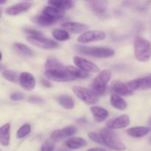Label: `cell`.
Wrapping results in <instances>:
<instances>
[{
	"label": "cell",
	"instance_id": "9c48e42d",
	"mask_svg": "<svg viewBox=\"0 0 151 151\" xmlns=\"http://www.w3.org/2000/svg\"><path fill=\"white\" fill-rule=\"evenodd\" d=\"M128 86L132 91L135 90H147L151 88V75L145 78H139V79L131 81L127 83Z\"/></svg>",
	"mask_w": 151,
	"mask_h": 151
},
{
	"label": "cell",
	"instance_id": "484cf974",
	"mask_svg": "<svg viewBox=\"0 0 151 151\" xmlns=\"http://www.w3.org/2000/svg\"><path fill=\"white\" fill-rule=\"evenodd\" d=\"M66 70L67 72L72 75V77L76 79V78H81V79H86L89 77V75L87 72L83 70L79 67H75L72 66H69L66 67Z\"/></svg>",
	"mask_w": 151,
	"mask_h": 151
},
{
	"label": "cell",
	"instance_id": "ab89813d",
	"mask_svg": "<svg viewBox=\"0 0 151 151\" xmlns=\"http://www.w3.org/2000/svg\"><path fill=\"white\" fill-rule=\"evenodd\" d=\"M58 151H69L67 150V149H65V148H61L60 149V150H58Z\"/></svg>",
	"mask_w": 151,
	"mask_h": 151
},
{
	"label": "cell",
	"instance_id": "83f0119b",
	"mask_svg": "<svg viewBox=\"0 0 151 151\" xmlns=\"http://www.w3.org/2000/svg\"><path fill=\"white\" fill-rule=\"evenodd\" d=\"M45 69L46 70H65L66 68L56 58H50L46 61Z\"/></svg>",
	"mask_w": 151,
	"mask_h": 151
},
{
	"label": "cell",
	"instance_id": "4fadbf2b",
	"mask_svg": "<svg viewBox=\"0 0 151 151\" xmlns=\"http://www.w3.org/2000/svg\"><path fill=\"white\" fill-rule=\"evenodd\" d=\"M21 86L26 91H31L35 88V80L33 75L29 72H22L19 77Z\"/></svg>",
	"mask_w": 151,
	"mask_h": 151
},
{
	"label": "cell",
	"instance_id": "2e32d148",
	"mask_svg": "<svg viewBox=\"0 0 151 151\" xmlns=\"http://www.w3.org/2000/svg\"><path fill=\"white\" fill-rule=\"evenodd\" d=\"M30 7L31 4L29 2L19 3V4H14V5L7 7L5 10V13L9 16H17V15L27 11Z\"/></svg>",
	"mask_w": 151,
	"mask_h": 151
},
{
	"label": "cell",
	"instance_id": "7402d4cb",
	"mask_svg": "<svg viewBox=\"0 0 151 151\" xmlns=\"http://www.w3.org/2000/svg\"><path fill=\"white\" fill-rule=\"evenodd\" d=\"M150 131V128L147 127L140 126V127H134V128H128L126 131L127 134L131 137L134 138H141L147 135Z\"/></svg>",
	"mask_w": 151,
	"mask_h": 151
},
{
	"label": "cell",
	"instance_id": "e575fe53",
	"mask_svg": "<svg viewBox=\"0 0 151 151\" xmlns=\"http://www.w3.org/2000/svg\"><path fill=\"white\" fill-rule=\"evenodd\" d=\"M55 145L50 141H46L41 146V151H54Z\"/></svg>",
	"mask_w": 151,
	"mask_h": 151
},
{
	"label": "cell",
	"instance_id": "8992f818",
	"mask_svg": "<svg viewBox=\"0 0 151 151\" xmlns=\"http://www.w3.org/2000/svg\"><path fill=\"white\" fill-rule=\"evenodd\" d=\"M44 75L47 79L55 82H69L75 79L67 72L66 69L65 70H46Z\"/></svg>",
	"mask_w": 151,
	"mask_h": 151
},
{
	"label": "cell",
	"instance_id": "b9f144b4",
	"mask_svg": "<svg viewBox=\"0 0 151 151\" xmlns=\"http://www.w3.org/2000/svg\"><path fill=\"white\" fill-rule=\"evenodd\" d=\"M149 125H150V126L151 127V116H150V119H149Z\"/></svg>",
	"mask_w": 151,
	"mask_h": 151
},
{
	"label": "cell",
	"instance_id": "44dd1931",
	"mask_svg": "<svg viewBox=\"0 0 151 151\" xmlns=\"http://www.w3.org/2000/svg\"><path fill=\"white\" fill-rule=\"evenodd\" d=\"M10 125L9 123L4 124L0 128V142L3 146H8L10 144Z\"/></svg>",
	"mask_w": 151,
	"mask_h": 151
},
{
	"label": "cell",
	"instance_id": "5b68a950",
	"mask_svg": "<svg viewBox=\"0 0 151 151\" xmlns=\"http://www.w3.org/2000/svg\"><path fill=\"white\" fill-rule=\"evenodd\" d=\"M72 90L75 95L86 104L94 105L98 103V95L96 94L92 90L81 86H74Z\"/></svg>",
	"mask_w": 151,
	"mask_h": 151
},
{
	"label": "cell",
	"instance_id": "5bb4252c",
	"mask_svg": "<svg viewBox=\"0 0 151 151\" xmlns=\"http://www.w3.org/2000/svg\"><path fill=\"white\" fill-rule=\"evenodd\" d=\"M111 90L116 94L122 96L132 95L134 91L130 88L127 83H124L121 81H115L111 84Z\"/></svg>",
	"mask_w": 151,
	"mask_h": 151
},
{
	"label": "cell",
	"instance_id": "74e56055",
	"mask_svg": "<svg viewBox=\"0 0 151 151\" xmlns=\"http://www.w3.org/2000/svg\"><path fill=\"white\" fill-rule=\"evenodd\" d=\"M41 83H42V85L44 86L47 87V88H50V87H52L51 83H50V81H47V80L44 79V78L41 79Z\"/></svg>",
	"mask_w": 151,
	"mask_h": 151
},
{
	"label": "cell",
	"instance_id": "f35d334b",
	"mask_svg": "<svg viewBox=\"0 0 151 151\" xmlns=\"http://www.w3.org/2000/svg\"><path fill=\"white\" fill-rule=\"evenodd\" d=\"M86 151H109V150H105V149H103V148H91V149H89V150H88Z\"/></svg>",
	"mask_w": 151,
	"mask_h": 151
},
{
	"label": "cell",
	"instance_id": "30bf717a",
	"mask_svg": "<svg viewBox=\"0 0 151 151\" xmlns=\"http://www.w3.org/2000/svg\"><path fill=\"white\" fill-rule=\"evenodd\" d=\"M74 63H75L78 67L81 68L83 70L86 71V72H100V68L95 64V63H92V62L89 61V60L84 59L83 58L78 57V56H75L73 58Z\"/></svg>",
	"mask_w": 151,
	"mask_h": 151
},
{
	"label": "cell",
	"instance_id": "ffe728a7",
	"mask_svg": "<svg viewBox=\"0 0 151 151\" xmlns=\"http://www.w3.org/2000/svg\"><path fill=\"white\" fill-rule=\"evenodd\" d=\"M56 100L60 106L67 110H72L75 107V102L73 98L67 94H60L56 97Z\"/></svg>",
	"mask_w": 151,
	"mask_h": 151
},
{
	"label": "cell",
	"instance_id": "1f68e13d",
	"mask_svg": "<svg viewBox=\"0 0 151 151\" xmlns=\"http://www.w3.org/2000/svg\"><path fill=\"white\" fill-rule=\"evenodd\" d=\"M31 132V126L29 124H25V125H22L17 131L16 134V137L19 139H22L24 137H27L29 133Z\"/></svg>",
	"mask_w": 151,
	"mask_h": 151
},
{
	"label": "cell",
	"instance_id": "3957f363",
	"mask_svg": "<svg viewBox=\"0 0 151 151\" xmlns=\"http://www.w3.org/2000/svg\"><path fill=\"white\" fill-rule=\"evenodd\" d=\"M100 134L103 138L104 145L116 151H123L125 150V146L118 138L116 134L111 131V129L104 128L100 131Z\"/></svg>",
	"mask_w": 151,
	"mask_h": 151
},
{
	"label": "cell",
	"instance_id": "d6a6232c",
	"mask_svg": "<svg viewBox=\"0 0 151 151\" xmlns=\"http://www.w3.org/2000/svg\"><path fill=\"white\" fill-rule=\"evenodd\" d=\"M88 136L90 139L92 140L94 142H97L100 145H104V142H103V139L100 134H98L94 132H90L88 133Z\"/></svg>",
	"mask_w": 151,
	"mask_h": 151
},
{
	"label": "cell",
	"instance_id": "d4e9b609",
	"mask_svg": "<svg viewBox=\"0 0 151 151\" xmlns=\"http://www.w3.org/2000/svg\"><path fill=\"white\" fill-rule=\"evenodd\" d=\"M43 13L48 16H51V17L54 18V19L59 20L60 19L63 18V15H64V12L63 10H60V9L57 8V7H54V6H47L43 9Z\"/></svg>",
	"mask_w": 151,
	"mask_h": 151
},
{
	"label": "cell",
	"instance_id": "836d02e7",
	"mask_svg": "<svg viewBox=\"0 0 151 151\" xmlns=\"http://www.w3.org/2000/svg\"><path fill=\"white\" fill-rule=\"evenodd\" d=\"M24 32L29 35V36H43V34L40 31L36 30L35 29H32V28H24Z\"/></svg>",
	"mask_w": 151,
	"mask_h": 151
},
{
	"label": "cell",
	"instance_id": "52a82bcc",
	"mask_svg": "<svg viewBox=\"0 0 151 151\" xmlns=\"http://www.w3.org/2000/svg\"><path fill=\"white\" fill-rule=\"evenodd\" d=\"M27 40L31 44L43 49H55L58 47V44L53 40L43 36H28Z\"/></svg>",
	"mask_w": 151,
	"mask_h": 151
},
{
	"label": "cell",
	"instance_id": "ba28073f",
	"mask_svg": "<svg viewBox=\"0 0 151 151\" xmlns=\"http://www.w3.org/2000/svg\"><path fill=\"white\" fill-rule=\"evenodd\" d=\"M106 35L103 31L91 30L85 32L80 35L78 38V41L82 44H88V43L94 42V41H102L105 39Z\"/></svg>",
	"mask_w": 151,
	"mask_h": 151
},
{
	"label": "cell",
	"instance_id": "4dcf8cb0",
	"mask_svg": "<svg viewBox=\"0 0 151 151\" xmlns=\"http://www.w3.org/2000/svg\"><path fill=\"white\" fill-rule=\"evenodd\" d=\"M2 76L3 78L5 80L8 81L9 82H13V83H16L18 81V75L13 71L5 70L2 71Z\"/></svg>",
	"mask_w": 151,
	"mask_h": 151
},
{
	"label": "cell",
	"instance_id": "9a60e30c",
	"mask_svg": "<svg viewBox=\"0 0 151 151\" xmlns=\"http://www.w3.org/2000/svg\"><path fill=\"white\" fill-rule=\"evenodd\" d=\"M62 27L72 33H83L88 29V25L75 22H65L62 24Z\"/></svg>",
	"mask_w": 151,
	"mask_h": 151
},
{
	"label": "cell",
	"instance_id": "60d3db41",
	"mask_svg": "<svg viewBox=\"0 0 151 151\" xmlns=\"http://www.w3.org/2000/svg\"><path fill=\"white\" fill-rule=\"evenodd\" d=\"M6 1H7V0H1V4H4V3H5Z\"/></svg>",
	"mask_w": 151,
	"mask_h": 151
},
{
	"label": "cell",
	"instance_id": "f546056e",
	"mask_svg": "<svg viewBox=\"0 0 151 151\" xmlns=\"http://www.w3.org/2000/svg\"><path fill=\"white\" fill-rule=\"evenodd\" d=\"M52 36L54 37L55 39L59 41H67L69 38V33L66 30H63V29H55L52 31Z\"/></svg>",
	"mask_w": 151,
	"mask_h": 151
},
{
	"label": "cell",
	"instance_id": "cb8c5ba5",
	"mask_svg": "<svg viewBox=\"0 0 151 151\" xmlns=\"http://www.w3.org/2000/svg\"><path fill=\"white\" fill-rule=\"evenodd\" d=\"M110 102L111 106L118 110L123 111L128 106L126 101L117 94H113L111 96Z\"/></svg>",
	"mask_w": 151,
	"mask_h": 151
},
{
	"label": "cell",
	"instance_id": "ac0fdd59",
	"mask_svg": "<svg viewBox=\"0 0 151 151\" xmlns=\"http://www.w3.org/2000/svg\"><path fill=\"white\" fill-rule=\"evenodd\" d=\"M32 22L41 25V26H50L52 25L57 22V19H54V18L51 17V16L46 15L44 13H41V15L35 16L32 19Z\"/></svg>",
	"mask_w": 151,
	"mask_h": 151
},
{
	"label": "cell",
	"instance_id": "8d00e7d4",
	"mask_svg": "<svg viewBox=\"0 0 151 151\" xmlns=\"http://www.w3.org/2000/svg\"><path fill=\"white\" fill-rule=\"evenodd\" d=\"M28 101L30 102V103H35V104H40V103H42L44 102V100H43L41 97H38V96H35V95H32L30 96L29 97V100Z\"/></svg>",
	"mask_w": 151,
	"mask_h": 151
},
{
	"label": "cell",
	"instance_id": "277c9868",
	"mask_svg": "<svg viewBox=\"0 0 151 151\" xmlns=\"http://www.w3.org/2000/svg\"><path fill=\"white\" fill-rule=\"evenodd\" d=\"M111 77V72L109 69L101 71L94 79L91 83V90L98 96L103 95L107 88V85Z\"/></svg>",
	"mask_w": 151,
	"mask_h": 151
},
{
	"label": "cell",
	"instance_id": "d6986e66",
	"mask_svg": "<svg viewBox=\"0 0 151 151\" xmlns=\"http://www.w3.org/2000/svg\"><path fill=\"white\" fill-rule=\"evenodd\" d=\"M91 112L92 113L94 119L97 122H101L106 120L109 116V112L106 109L100 106H92L91 107Z\"/></svg>",
	"mask_w": 151,
	"mask_h": 151
},
{
	"label": "cell",
	"instance_id": "e0dca14e",
	"mask_svg": "<svg viewBox=\"0 0 151 151\" xmlns=\"http://www.w3.org/2000/svg\"><path fill=\"white\" fill-rule=\"evenodd\" d=\"M94 12L97 13H103L108 10V0H85Z\"/></svg>",
	"mask_w": 151,
	"mask_h": 151
},
{
	"label": "cell",
	"instance_id": "7a4b0ae2",
	"mask_svg": "<svg viewBox=\"0 0 151 151\" xmlns=\"http://www.w3.org/2000/svg\"><path fill=\"white\" fill-rule=\"evenodd\" d=\"M76 50L81 54L98 58H106L114 55L115 52L112 49L106 47H91L85 46H78Z\"/></svg>",
	"mask_w": 151,
	"mask_h": 151
},
{
	"label": "cell",
	"instance_id": "f1b7e54d",
	"mask_svg": "<svg viewBox=\"0 0 151 151\" xmlns=\"http://www.w3.org/2000/svg\"><path fill=\"white\" fill-rule=\"evenodd\" d=\"M15 50L23 56L26 57H32L33 56L34 53L32 50L29 47L26 46L25 44H21V43H16L13 44Z\"/></svg>",
	"mask_w": 151,
	"mask_h": 151
},
{
	"label": "cell",
	"instance_id": "8fae6325",
	"mask_svg": "<svg viewBox=\"0 0 151 151\" xmlns=\"http://www.w3.org/2000/svg\"><path fill=\"white\" fill-rule=\"evenodd\" d=\"M77 128L74 126H69L63 129L56 130L51 134V139L54 142L61 141L62 139L74 135L76 133Z\"/></svg>",
	"mask_w": 151,
	"mask_h": 151
},
{
	"label": "cell",
	"instance_id": "d590c367",
	"mask_svg": "<svg viewBox=\"0 0 151 151\" xmlns=\"http://www.w3.org/2000/svg\"><path fill=\"white\" fill-rule=\"evenodd\" d=\"M10 98L13 101H19L24 98V94L21 92H15L10 94Z\"/></svg>",
	"mask_w": 151,
	"mask_h": 151
},
{
	"label": "cell",
	"instance_id": "7c38bea8",
	"mask_svg": "<svg viewBox=\"0 0 151 151\" xmlns=\"http://www.w3.org/2000/svg\"><path fill=\"white\" fill-rule=\"evenodd\" d=\"M130 119L128 115H122L115 119H111L107 122V128L109 129H122L129 125Z\"/></svg>",
	"mask_w": 151,
	"mask_h": 151
},
{
	"label": "cell",
	"instance_id": "603a6c76",
	"mask_svg": "<svg viewBox=\"0 0 151 151\" xmlns=\"http://www.w3.org/2000/svg\"><path fill=\"white\" fill-rule=\"evenodd\" d=\"M86 145V141L84 139L80 138V137L71 138L65 142V145H66L68 148L73 149V150H76V149L83 147H85Z\"/></svg>",
	"mask_w": 151,
	"mask_h": 151
},
{
	"label": "cell",
	"instance_id": "6da1fadb",
	"mask_svg": "<svg viewBox=\"0 0 151 151\" xmlns=\"http://www.w3.org/2000/svg\"><path fill=\"white\" fill-rule=\"evenodd\" d=\"M134 55L139 61H148L151 58L150 41L141 37H137L134 41Z\"/></svg>",
	"mask_w": 151,
	"mask_h": 151
},
{
	"label": "cell",
	"instance_id": "7bdbcfd3",
	"mask_svg": "<svg viewBox=\"0 0 151 151\" xmlns=\"http://www.w3.org/2000/svg\"><path fill=\"white\" fill-rule=\"evenodd\" d=\"M150 143H151V138H150Z\"/></svg>",
	"mask_w": 151,
	"mask_h": 151
},
{
	"label": "cell",
	"instance_id": "4316f807",
	"mask_svg": "<svg viewBox=\"0 0 151 151\" xmlns=\"http://www.w3.org/2000/svg\"><path fill=\"white\" fill-rule=\"evenodd\" d=\"M49 4L62 10H65L73 7V1L72 0H49Z\"/></svg>",
	"mask_w": 151,
	"mask_h": 151
},
{
	"label": "cell",
	"instance_id": "ee69618b",
	"mask_svg": "<svg viewBox=\"0 0 151 151\" xmlns=\"http://www.w3.org/2000/svg\"><path fill=\"white\" fill-rule=\"evenodd\" d=\"M25 1H27V0H25Z\"/></svg>",
	"mask_w": 151,
	"mask_h": 151
}]
</instances>
